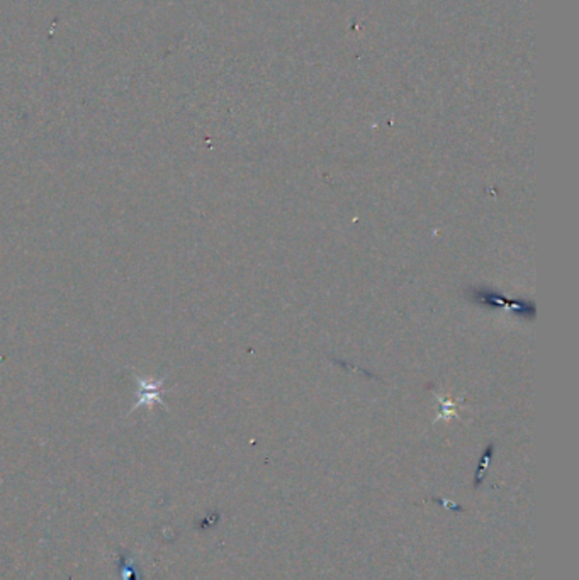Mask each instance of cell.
I'll return each mask as SVG.
<instances>
[{
  "instance_id": "cell-1",
  "label": "cell",
  "mask_w": 579,
  "mask_h": 580,
  "mask_svg": "<svg viewBox=\"0 0 579 580\" xmlns=\"http://www.w3.org/2000/svg\"><path fill=\"white\" fill-rule=\"evenodd\" d=\"M477 295L474 300L477 304H483V306H493V307H506V309H513V311H522L523 314L527 316V309L528 311H535L534 302H510V300H505L496 292H488V290H476Z\"/></svg>"
}]
</instances>
